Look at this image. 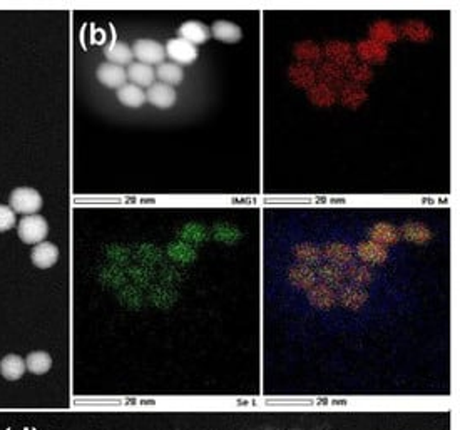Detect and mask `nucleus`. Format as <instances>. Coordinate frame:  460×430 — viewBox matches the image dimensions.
<instances>
[{
    "label": "nucleus",
    "mask_w": 460,
    "mask_h": 430,
    "mask_svg": "<svg viewBox=\"0 0 460 430\" xmlns=\"http://www.w3.org/2000/svg\"><path fill=\"white\" fill-rule=\"evenodd\" d=\"M19 238L27 245H39L47 237L49 226L47 221L39 214H31V216L22 218L17 226Z\"/></svg>",
    "instance_id": "1"
},
{
    "label": "nucleus",
    "mask_w": 460,
    "mask_h": 430,
    "mask_svg": "<svg viewBox=\"0 0 460 430\" xmlns=\"http://www.w3.org/2000/svg\"><path fill=\"white\" fill-rule=\"evenodd\" d=\"M10 206L15 213L31 216L42 208V196L32 188H17L10 194Z\"/></svg>",
    "instance_id": "2"
},
{
    "label": "nucleus",
    "mask_w": 460,
    "mask_h": 430,
    "mask_svg": "<svg viewBox=\"0 0 460 430\" xmlns=\"http://www.w3.org/2000/svg\"><path fill=\"white\" fill-rule=\"evenodd\" d=\"M133 55L139 59V62L151 66V64H162V60L166 58V51L156 40L139 39L134 42Z\"/></svg>",
    "instance_id": "3"
},
{
    "label": "nucleus",
    "mask_w": 460,
    "mask_h": 430,
    "mask_svg": "<svg viewBox=\"0 0 460 430\" xmlns=\"http://www.w3.org/2000/svg\"><path fill=\"white\" fill-rule=\"evenodd\" d=\"M166 58L173 59L174 64L181 66V64H191L194 62L198 58V49L193 44H189L188 40L176 37L171 39L164 47Z\"/></svg>",
    "instance_id": "4"
},
{
    "label": "nucleus",
    "mask_w": 460,
    "mask_h": 430,
    "mask_svg": "<svg viewBox=\"0 0 460 430\" xmlns=\"http://www.w3.org/2000/svg\"><path fill=\"white\" fill-rule=\"evenodd\" d=\"M323 55L328 59V62L337 64V66H340L343 69L357 60V55H355V51H353V47L350 46L348 42H340V40L328 42L323 49Z\"/></svg>",
    "instance_id": "5"
},
{
    "label": "nucleus",
    "mask_w": 460,
    "mask_h": 430,
    "mask_svg": "<svg viewBox=\"0 0 460 430\" xmlns=\"http://www.w3.org/2000/svg\"><path fill=\"white\" fill-rule=\"evenodd\" d=\"M355 55L364 60V64H380L389 58V47L375 40H361L355 49Z\"/></svg>",
    "instance_id": "6"
},
{
    "label": "nucleus",
    "mask_w": 460,
    "mask_h": 430,
    "mask_svg": "<svg viewBox=\"0 0 460 430\" xmlns=\"http://www.w3.org/2000/svg\"><path fill=\"white\" fill-rule=\"evenodd\" d=\"M176 91L174 87L166 86V84L157 83L153 84L148 89V94H146V99L149 101L151 104L156 105L157 109H171L174 104H176Z\"/></svg>",
    "instance_id": "7"
},
{
    "label": "nucleus",
    "mask_w": 460,
    "mask_h": 430,
    "mask_svg": "<svg viewBox=\"0 0 460 430\" xmlns=\"http://www.w3.org/2000/svg\"><path fill=\"white\" fill-rule=\"evenodd\" d=\"M97 79H99V83L105 87H111V89L119 87L121 89L122 86H126L128 74H126V71L121 66L105 62V64H101L99 69H97Z\"/></svg>",
    "instance_id": "8"
},
{
    "label": "nucleus",
    "mask_w": 460,
    "mask_h": 430,
    "mask_svg": "<svg viewBox=\"0 0 460 430\" xmlns=\"http://www.w3.org/2000/svg\"><path fill=\"white\" fill-rule=\"evenodd\" d=\"M31 258L32 263L40 270H47V268L54 266L59 259V250L54 243H39L32 250Z\"/></svg>",
    "instance_id": "9"
},
{
    "label": "nucleus",
    "mask_w": 460,
    "mask_h": 430,
    "mask_svg": "<svg viewBox=\"0 0 460 430\" xmlns=\"http://www.w3.org/2000/svg\"><path fill=\"white\" fill-rule=\"evenodd\" d=\"M337 96H340L341 104L348 109H357L360 108L361 104L366 101V91L360 84L355 83H348L345 80L343 84L340 86V91L337 92Z\"/></svg>",
    "instance_id": "10"
},
{
    "label": "nucleus",
    "mask_w": 460,
    "mask_h": 430,
    "mask_svg": "<svg viewBox=\"0 0 460 430\" xmlns=\"http://www.w3.org/2000/svg\"><path fill=\"white\" fill-rule=\"evenodd\" d=\"M345 69L337 66V64L328 62H320V67L316 69V79H320V83L328 84L332 87H340L345 83Z\"/></svg>",
    "instance_id": "11"
},
{
    "label": "nucleus",
    "mask_w": 460,
    "mask_h": 430,
    "mask_svg": "<svg viewBox=\"0 0 460 430\" xmlns=\"http://www.w3.org/2000/svg\"><path fill=\"white\" fill-rule=\"evenodd\" d=\"M293 54L300 60V64H320L323 59V49L318 44L312 42V40H303L298 42L293 49Z\"/></svg>",
    "instance_id": "12"
},
{
    "label": "nucleus",
    "mask_w": 460,
    "mask_h": 430,
    "mask_svg": "<svg viewBox=\"0 0 460 430\" xmlns=\"http://www.w3.org/2000/svg\"><path fill=\"white\" fill-rule=\"evenodd\" d=\"M400 29L393 26L392 22H386V20H378L372 26L370 29V37L375 42L384 44V46H389V44L397 42L400 39Z\"/></svg>",
    "instance_id": "13"
},
{
    "label": "nucleus",
    "mask_w": 460,
    "mask_h": 430,
    "mask_svg": "<svg viewBox=\"0 0 460 430\" xmlns=\"http://www.w3.org/2000/svg\"><path fill=\"white\" fill-rule=\"evenodd\" d=\"M308 99L315 105H320V108H330L337 101V89L318 80L308 89Z\"/></svg>",
    "instance_id": "14"
},
{
    "label": "nucleus",
    "mask_w": 460,
    "mask_h": 430,
    "mask_svg": "<svg viewBox=\"0 0 460 430\" xmlns=\"http://www.w3.org/2000/svg\"><path fill=\"white\" fill-rule=\"evenodd\" d=\"M288 77L295 86L310 89L316 83V71L308 64H293L288 71Z\"/></svg>",
    "instance_id": "15"
},
{
    "label": "nucleus",
    "mask_w": 460,
    "mask_h": 430,
    "mask_svg": "<svg viewBox=\"0 0 460 430\" xmlns=\"http://www.w3.org/2000/svg\"><path fill=\"white\" fill-rule=\"evenodd\" d=\"M128 74L131 83H134V86L137 87H146V86H153L154 84V77H156V71L153 67L148 66V64L142 62H134L128 67Z\"/></svg>",
    "instance_id": "16"
},
{
    "label": "nucleus",
    "mask_w": 460,
    "mask_h": 430,
    "mask_svg": "<svg viewBox=\"0 0 460 430\" xmlns=\"http://www.w3.org/2000/svg\"><path fill=\"white\" fill-rule=\"evenodd\" d=\"M27 367L26 360L20 359L19 355H7L0 360V373H2L3 379L7 380H19L20 377H24Z\"/></svg>",
    "instance_id": "17"
},
{
    "label": "nucleus",
    "mask_w": 460,
    "mask_h": 430,
    "mask_svg": "<svg viewBox=\"0 0 460 430\" xmlns=\"http://www.w3.org/2000/svg\"><path fill=\"white\" fill-rule=\"evenodd\" d=\"M179 37L196 46V44L206 42L207 37H210V31L201 22H185L179 27Z\"/></svg>",
    "instance_id": "18"
},
{
    "label": "nucleus",
    "mask_w": 460,
    "mask_h": 430,
    "mask_svg": "<svg viewBox=\"0 0 460 430\" xmlns=\"http://www.w3.org/2000/svg\"><path fill=\"white\" fill-rule=\"evenodd\" d=\"M117 99L128 108L137 109L146 103V92L141 87L134 86V84H126L117 91Z\"/></svg>",
    "instance_id": "19"
},
{
    "label": "nucleus",
    "mask_w": 460,
    "mask_h": 430,
    "mask_svg": "<svg viewBox=\"0 0 460 430\" xmlns=\"http://www.w3.org/2000/svg\"><path fill=\"white\" fill-rule=\"evenodd\" d=\"M156 76L160 77V80L166 86H178V84L182 83L185 79V71H182L181 66L174 62H162L160 64V67L156 69Z\"/></svg>",
    "instance_id": "20"
},
{
    "label": "nucleus",
    "mask_w": 460,
    "mask_h": 430,
    "mask_svg": "<svg viewBox=\"0 0 460 430\" xmlns=\"http://www.w3.org/2000/svg\"><path fill=\"white\" fill-rule=\"evenodd\" d=\"M104 55L108 58V60L111 64H116V66H124V64H129L133 60V49L129 46H126L124 42H112L111 46H108L104 49Z\"/></svg>",
    "instance_id": "21"
},
{
    "label": "nucleus",
    "mask_w": 460,
    "mask_h": 430,
    "mask_svg": "<svg viewBox=\"0 0 460 430\" xmlns=\"http://www.w3.org/2000/svg\"><path fill=\"white\" fill-rule=\"evenodd\" d=\"M400 34H404L407 39L414 40V42H427L432 37V29L420 20H410V22L402 26Z\"/></svg>",
    "instance_id": "22"
},
{
    "label": "nucleus",
    "mask_w": 460,
    "mask_h": 430,
    "mask_svg": "<svg viewBox=\"0 0 460 430\" xmlns=\"http://www.w3.org/2000/svg\"><path fill=\"white\" fill-rule=\"evenodd\" d=\"M26 367L28 372H32L34 375H44L51 370L52 367V356L47 352H32L27 355Z\"/></svg>",
    "instance_id": "23"
},
{
    "label": "nucleus",
    "mask_w": 460,
    "mask_h": 430,
    "mask_svg": "<svg viewBox=\"0 0 460 430\" xmlns=\"http://www.w3.org/2000/svg\"><path fill=\"white\" fill-rule=\"evenodd\" d=\"M213 35L221 42L235 44L241 39V29L235 24L226 22V20H219L213 26Z\"/></svg>",
    "instance_id": "24"
},
{
    "label": "nucleus",
    "mask_w": 460,
    "mask_h": 430,
    "mask_svg": "<svg viewBox=\"0 0 460 430\" xmlns=\"http://www.w3.org/2000/svg\"><path fill=\"white\" fill-rule=\"evenodd\" d=\"M345 76H348L350 79L353 80L355 84H365V83H370L373 77V72L370 66H366L364 62H353L350 64V66L345 67Z\"/></svg>",
    "instance_id": "25"
},
{
    "label": "nucleus",
    "mask_w": 460,
    "mask_h": 430,
    "mask_svg": "<svg viewBox=\"0 0 460 430\" xmlns=\"http://www.w3.org/2000/svg\"><path fill=\"white\" fill-rule=\"evenodd\" d=\"M370 234H372V238L375 239V241H380V243H393V241H397L398 237H400L398 231L395 230L393 226L384 225V223L377 225Z\"/></svg>",
    "instance_id": "26"
},
{
    "label": "nucleus",
    "mask_w": 460,
    "mask_h": 430,
    "mask_svg": "<svg viewBox=\"0 0 460 430\" xmlns=\"http://www.w3.org/2000/svg\"><path fill=\"white\" fill-rule=\"evenodd\" d=\"M404 234L409 239H414V241H425V239L430 238V231L425 226L415 225V223L404 226Z\"/></svg>",
    "instance_id": "27"
},
{
    "label": "nucleus",
    "mask_w": 460,
    "mask_h": 430,
    "mask_svg": "<svg viewBox=\"0 0 460 430\" xmlns=\"http://www.w3.org/2000/svg\"><path fill=\"white\" fill-rule=\"evenodd\" d=\"M15 225V211L9 206L0 205V233L9 231Z\"/></svg>",
    "instance_id": "28"
},
{
    "label": "nucleus",
    "mask_w": 460,
    "mask_h": 430,
    "mask_svg": "<svg viewBox=\"0 0 460 430\" xmlns=\"http://www.w3.org/2000/svg\"><path fill=\"white\" fill-rule=\"evenodd\" d=\"M358 251L360 255H368V258H377V257H384L385 251L384 248L375 245V243H365V245L358 246Z\"/></svg>",
    "instance_id": "29"
}]
</instances>
